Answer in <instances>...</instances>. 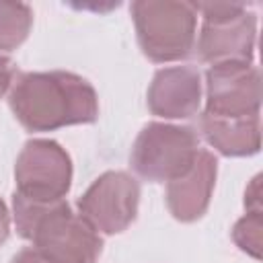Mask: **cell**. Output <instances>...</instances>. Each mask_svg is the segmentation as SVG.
Segmentation results:
<instances>
[{"mask_svg":"<svg viewBox=\"0 0 263 263\" xmlns=\"http://www.w3.org/2000/svg\"><path fill=\"white\" fill-rule=\"evenodd\" d=\"M18 195L33 201H60L72 187V158L53 140H29L14 164Z\"/></svg>","mask_w":263,"mask_h":263,"instance_id":"5","label":"cell"},{"mask_svg":"<svg viewBox=\"0 0 263 263\" xmlns=\"http://www.w3.org/2000/svg\"><path fill=\"white\" fill-rule=\"evenodd\" d=\"M257 43V16L249 8L232 18L201 25L197 58L203 64L247 62L253 64Z\"/></svg>","mask_w":263,"mask_h":263,"instance_id":"8","label":"cell"},{"mask_svg":"<svg viewBox=\"0 0 263 263\" xmlns=\"http://www.w3.org/2000/svg\"><path fill=\"white\" fill-rule=\"evenodd\" d=\"M8 105L29 132H53L99 119V97L92 84L66 70L18 74Z\"/></svg>","mask_w":263,"mask_h":263,"instance_id":"1","label":"cell"},{"mask_svg":"<svg viewBox=\"0 0 263 263\" xmlns=\"http://www.w3.org/2000/svg\"><path fill=\"white\" fill-rule=\"evenodd\" d=\"M16 76H18V74H16L14 62H12L10 58H6L4 53H0V97H4V95L12 88Z\"/></svg>","mask_w":263,"mask_h":263,"instance_id":"15","label":"cell"},{"mask_svg":"<svg viewBox=\"0 0 263 263\" xmlns=\"http://www.w3.org/2000/svg\"><path fill=\"white\" fill-rule=\"evenodd\" d=\"M140 183L123 171H107L78 199V216L101 234L123 232L138 216Z\"/></svg>","mask_w":263,"mask_h":263,"instance_id":"6","label":"cell"},{"mask_svg":"<svg viewBox=\"0 0 263 263\" xmlns=\"http://www.w3.org/2000/svg\"><path fill=\"white\" fill-rule=\"evenodd\" d=\"M10 263H51V261H47L41 253H37L33 247H25V249H21L12 259H10Z\"/></svg>","mask_w":263,"mask_h":263,"instance_id":"17","label":"cell"},{"mask_svg":"<svg viewBox=\"0 0 263 263\" xmlns=\"http://www.w3.org/2000/svg\"><path fill=\"white\" fill-rule=\"evenodd\" d=\"M203 140L222 156H253L261 148V117H218L201 113L197 119Z\"/></svg>","mask_w":263,"mask_h":263,"instance_id":"11","label":"cell"},{"mask_svg":"<svg viewBox=\"0 0 263 263\" xmlns=\"http://www.w3.org/2000/svg\"><path fill=\"white\" fill-rule=\"evenodd\" d=\"M259 175L251 181V185L247 187V191H245V208H247V212H257V210H261V189H259Z\"/></svg>","mask_w":263,"mask_h":263,"instance_id":"16","label":"cell"},{"mask_svg":"<svg viewBox=\"0 0 263 263\" xmlns=\"http://www.w3.org/2000/svg\"><path fill=\"white\" fill-rule=\"evenodd\" d=\"M199 152V134L189 125L150 121L138 134L129 164L138 177L150 183H168L183 177Z\"/></svg>","mask_w":263,"mask_h":263,"instance_id":"4","label":"cell"},{"mask_svg":"<svg viewBox=\"0 0 263 263\" xmlns=\"http://www.w3.org/2000/svg\"><path fill=\"white\" fill-rule=\"evenodd\" d=\"M33 8L25 2H0V51L16 49L31 33Z\"/></svg>","mask_w":263,"mask_h":263,"instance_id":"12","label":"cell"},{"mask_svg":"<svg viewBox=\"0 0 263 263\" xmlns=\"http://www.w3.org/2000/svg\"><path fill=\"white\" fill-rule=\"evenodd\" d=\"M129 12L140 49L150 62H181L195 49L197 12L191 2L136 0Z\"/></svg>","mask_w":263,"mask_h":263,"instance_id":"3","label":"cell"},{"mask_svg":"<svg viewBox=\"0 0 263 263\" xmlns=\"http://www.w3.org/2000/svg\"><path fill=\"white\" fill-rule=\"evenodd\" d=\"M8 234H10V214L6 203L0 199V247L8 240Z\"/></svg>","mask_w":263,"mask_h":263,"instance_id":"18","label":"cell"},{"mask_svg":"<svg viewBox=\"0 0 263 263\" xmlns=\"http://www.w3.org/2000/svg\"><path fill=\"white\" fill-rule=\"evenodd\" d=\"M232 240L236 247L255 257L261 259V247H263V216L261 210L257 212H247L232 228Z\"/></svg>","mask_w":263,"mask_h":263,"instance_id":"13","label":"cell"},{"mask_svg":"<svg viewBox=\"0 0 263 263\" xmlns=\"http://www.w3.org/2000/svg\"><path fill=\"white\" fill-rule=\"evenodd\" d=\"M261 72L247 62H220L205 70V113L218 117L259 115Z\"/></svg>","mask_w":263,"mask_h":263,"instance_id":"7","label":"cell"},{"mask_svg":"<svg viewBox=\"0 0 263 263\" xmlns=\"http://www.w3.org/2000/svg\"><path fill=\"white\" fill-rule=\"evenodd\" d=\"M18 236L51 263H97L103 251L99 232L72 212L66 199L33 201L18 193L12 197Z\"/></svg>","mask_w":263,"mask_h":263,"instance_id":"2","label":"cell"},{"mask_svg":"<svg viewBox=\"0 0 263 263\" xmlns=\"http://www.w3.org/2000/svg\"><path fill=\"white\" fill-rule=\"evenodd\" d=\"M201 105V74L193 66L160 68L148 86V109L162 119H187Z\"/></svg>","mask_w":263,"mask_h":263,"instance_id":"9","label":"cell"},{"mask_svg":"<svg viewBox=\"0 0 263 263\" xmlns=\"http://www.w3.org/2000/svg\"><path fill=\"white\" fill-rule=\"evenodd\" d=\"M191 4L195 8V12H199L203 16L205 23L232 18L247 10L245 4H236V2H191Z\"/></svg>","mask_w":263,"mask_h":263,"instance_id":"14","label":"cell"},{"mask_svg":"<svg viewBox=\"0 0 263 263\" xmlns=\"http://www.w3.org/2000/svg\"><path fill=\"white\" fill-rule=\"evenodd\" d=\"M218 177V160L214 152L199 148L193 166L179 179L166 183V208L179 222L199 220L212 201Z\"/></svg>","mask_w":263,"mask_h":263,"instance_id":"10","label":"cell"}]
</instances>
